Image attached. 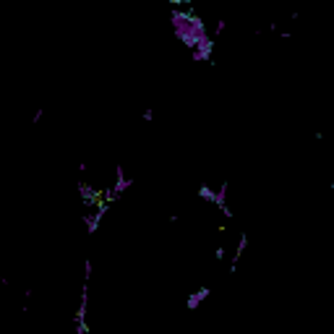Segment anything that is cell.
<instances>
[{
    "mask_svg": "<svg viewBox=\"0 0 334 334\" xmlns=\"http://www.w3.org/2000/svg\"><path fill=\"white\" fill-rule=\"evenodd\" d=\"M141 120H146V123H149V120H154V110H151V107H146L144 113H141Z\"/></svg>",
    "mask_w": 334,
    "mask_h": 334,
    "instance_id": "8992f818",
    "label": "cell"
},
{
    "mask_svg": "<svg viewBox=\"0 0 334 334\" xmlns=\"http://www.w3.org/2000/svg\"><path fill=\"white\" fill-rule=\"evenodd\" d=\"M92 274H94V264H92V259H84V280H92Z\"/></svg>",
    "mask_w": 334,
    "mask_h": 334,
    "instance_id": "277c9868",
    "label": "cell"
},
{
    "mask_svg": "<svg viewBox=\"0 0 334 334\" xmlns=\"http://www.w3.org/2000/svg\"><path fill=\"white\" fill-rule=\"evenodd\" d=\"M209 292H212V290H209L206 284H204V287H199L196 292H191V295H188V301H185V308H188V311H196L199 305L209 298Z\"/></svg>",
    "mask_w": 334,
    "mask_h": 334,
    "instance_id": "7a4b0ae2",
    "label": "cell"
},
{
    "mask_svg": "<svg viewBox=\"0 0 334 334\" xmlns=\"http://www.w3.org/2000/svg\"><path fill=\"white\" fill-rule=\"evenodd\" d=\"M131 185H134V180L125 175V167H123V165H115V183H113V191L117 193V196H123V193L128 191Z\"/></svg>",
    "mask_w": 334,
    "mask_h": 334,
    "instance_id": "6da1fadb",
    "label": "cell"
},
{
    "mask_svg": "<svg viewBox=\"0 0 334 334\" xmlns=\"http://www.w3.org/2000/svg\"><path fill=\"white\" fill-rule=\"evenodd\" d=\"M225 29H227V21H225V18H219L217 24H214V37H219V34H225Z\"/></svg>",
    "mask_w": 334,
    "mask_h": 334,
    "instance_id": "5b68a950",
    "label": "cell"
},
{
    "mask_svg": "<svg viewBox=\"0 0 334 334\" xmlns=\"http://www.w3.org/2000/svg\"><path fill=\"white\" fill-rule=\"evenodd\" d=\"M214 196H217V188H212L209 183H201L199 185V199L201 201H206V204L214 206Z\"/></svg>",
    "mask_w": 334,
    "mask_h": 334,
    "instance_id": "3957f363",
    "label": "cell"
}]
</instances>
